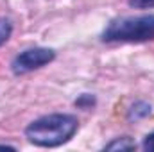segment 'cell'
Returning <instances> with one entry per match:
<instances>
[{
  "label": "cell",
  "mask_w": 154,
  "mask_h": 152,
  "mask_svg": "<svg viewBox=\"0 0 154 152\" xmlns=\"http://www.w3.org/2000/svg\"><path fill=\"white\" fill-rule=\"evenodd\" d=\"M93 104H95V97H93V95H88V93L81 95L75 100V106L77 108H82V109H90Z\"/></svg>",
  "instance_id": "obj_7"
},
{
  "label": "cell",
  "mask_w": 154,
  "mask_h": 152,
  "mask_svg": "<svg viewBox=\"0 0 154 152\" xmlns=\"http://www.w3.org/2000/svg\"><path fill=\"white\" fill-rule=\"evenodd\" d=\"M56 57L54 50L50 48H41V47H36V48H29L22 54H18L13 63H11V68L16 75H22V74H27V72H32L36 68H41L45 65H48L52 59Z\"/></svg>",
  "instance_id": "obj_3"
},
{
  "label": "cell",
  "mask_w": 154,
  "mask_h": 152,
  "mask_svg": "<svg viewBox=\"0 0 154 152\" xmlns=\"http://www.w3.org/2000/svg\"><path fill=\"white\" fill-rule=\"evenodd\" d=\"M129 5L136 9H147V7H154V0H129Z\"/></svg>",
  "instance_id": "obj_8"
},
{
  "label": "cell",
  "mask_w": 154,
  "mask_h": 152,
  "mask_svg": "<svg viewBox=\"0 0 154 152\" xmlns=\"http://www.w3.org/2000/svg\"><path fill=\"white\" fill-rule=\"evenodd\" d=\"M151 106L147 102H134L129 109V120H140L143 116H149L151 114Z\"/></svg>",
  "instance_id": "obj_5"
},
{
  "label": "cell",
  "mask_w": 154,
  "mask_h": 152,
  "mask_svg": "<svg viewBox=\"0 0 154 152\" xmlns=\"http://www.w3.org/2000/svg\"><path fill=\"white\" fill-rule=\"evenodd\" d=\"M133 149H136V143H134L129 136L116 138L111 143L106 145V150H133Z\"/></svg>",
  "instance_id": "obj_4"
},
{
  "label": "cell",
  "mask_w": 154,
  "mask_h": 152,
  "mask_svg": "<svg viewBox=\"0 0 154 152\" xmlns=\"http://www.w3.org/2000/svg\"><path fill=\"white\" fill-rule=\"evenodd\" d=\"M11 32H13V25H11V22L5 20V18H0V47L9 39Z\"/></svg>",
  "instance_id": "obj_6"
},
{
  "label": "cell",
  "mask_w": 154,
  "mask_h": 152,
  "mask_svg": "<svg viewBox=\"0 0 154 152\" xmlns=\"http://www.w3.org/2000/svg\"><path fill=\"white\" fill-rule=\"evenodd\" d=\"M104 41H124V43H142L154 39V14L143 16H125L113 20L102 32Z\"/></svg>",
  "instance_id": "obj_2"
},
{
  "label": "cell",
  "mask_w": 154,
  "mask_h": 152,
  "mask_svg": "<svg viewBox=\"0 0 154 152\" xmlns=\"http://www.w3.org/2000/svg\"><path fill=\"white\" fill-rule=\"evenodd\" d=\"M77 127L79 122L72 114H47L27 125L25 136L38 147H57L75 134Z\"/></svg>",
  "instance_id": "obj_1"
},
{
  "label": "cell",
  "mask_w": 154,
  "mask_h": 152,
  "mask_svg": "<svg viewBox=\"0 0 154 152\" xmlns=\"http://www.w3.org/2000/svg\"><path fill=\"white\" fill-rule=\"evenodd\" d=\"M143 150L154 152V132L145 136V140H143Z\"/></svg>",
  "instance_id": "obj_9"
}]
</instances>
